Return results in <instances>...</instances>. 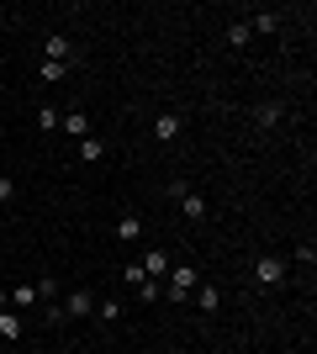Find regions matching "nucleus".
Returning a JSON list of instances; mask_svg holds the SVG:
<instances>
[{"mask_svg": "<svg viewBox=\"0 0 317 354\" xmlns=\"http://www.w3.org/2000/svg\"><path fill=\"white\" fill-rule=\"evenodd\" d=\"M169 201H175V207H180L191 222H206V196H201V191H191L185 180H175V185H169Z\"/></svg>", "mask_w": 317, "mask_h": 354, "instance_id": "f257e3e1", "label": "nucleus"}, {"mask_svg": "<svg viewBox=\"0 0 317 354\" xmlns=\"http://www.w3.org/2000/svg\"><path fill=\"white\" fill-rule=\"evenodd\" d=\"M201 286V270H191V265H169V296H175V301H191V291H196Z\"/></svg>", "mask_w": 317, "mask_h": 354, "instance_id": "f03ea898", "label": "nucleus"}, {"mask_svg": "<svg viewBox=\"0 0 317 354\" xmlns=\"http://www.w3.org/2000/svg\"><path fill=\"white\" fill-rule=\"evenodd\" d=\"M280 281H286V259H275V254L254 259V286H259V291H275Z\"/></svg>", "mask_w": 317, "mask_h": 354, "instance_id": "7ed1b4c3", "label": "nucleus"}, {"mask_svg": "<svg viewBox=\"0 0 317 354\" xmlns=\"http://www.w3.org/2000/svg\"><path fill=\"white\" fill-rule=\"evenodd\" d=\"M59 307H64V317H90V312H95V296L85 291V286H79V291H69V296H64Z\"/></svg>", "mask_w": 317, "mask_h": 354, "instance_id": "20e7f679", "label": "nucleus"}, {"mask_svg": "<svg viewBox=\"0 0 317 354\" xmlns=\"http://www.w3.org/2000/svg\"><path fill=\"white\" fill-rule=\"evenodd\" d=\"M137 270H143L148 281H159V275H169V254H164V249H143V259H137Z\"/></svg>", "mask_w": 317, "mask_h": 354, "instance_id": "39448f33", "label": "nucleus"}, {"mask_svg": "<svg viewBox=\"0 0 317 354\" xmlns=\"http://www.w3.org/2000/svg\"><path fill=\"white\" fill-rule=\"evenodd\" d=\"M180 127H185L180 111H164V117L153 122V138H159V143H175V138H180Z\"/></svg>", "mask_w": 317, "mask_h": 354, "instance_id": "423d86ee", "label": "nucleus"}, {"mask_svg": "<svg viewBox=\"0 0 317 354\" xmlns=\"http://www.w3.org/2000/svg\"><path fill=\"white\" fill-rule=\"evenodd\" d=\"M69 53H75V43H69L64 32H53V37L43 43V59H53V64H69Z\"/></svg>", "mask_w": 317, "mask_h": 354, "instance_id": "0eeeda50", "label": "nucleus"}, {"mask_svg": "<svg viewBox=\"0 0 317 354\" xmlns=\"http://www.w3.org/2000/svg\"><path fill=\"white\" fill-rule=\"evenodd\" d=\"M21 333H27V323H21V312H11V307H6V312H0V339H21Z\"/></svg>", "mask_w": 317, "mask_h": 354, "instance_id": "6e6552de", "label": "nucleus"}, {"mask_svg": "<svg viewBox=\"0 0 317 354\" xmlns=\"http://www.w3.org/2000/svg\"><path fill=\"white\" fill-rule=\"evenodd\" d=\"M191 296H196V312H217L222 307V291H217V286H196Z\"/></svg>", "mask_w": 317, "mask_h": 354, "instance_id": "1a4fd4ad", "label": "nucleus"}, {"mask_svg": "<svg viewBox=\"0 0 317 354\" xmlns=\"http://www.w3.org/2000/svg\"><path fill=\"white\" fill-rule=\"evenodd\" d=\"M280 117H286V111H280V106H275V101L254 106V122H259V127H265V133H270V127H280Z\"/></svg>", "mask_w": 317, "mask_h": 354, "instance_id": "9d476101", "label": "nucleus"}, {"mask_svg": "<svg viewBox=\"0 0 317 354\" xmlns=\"http://www.w3.org/2000/svg\"><path fill=\"white\" fill-rule=\"evenodd\" d=\"M59 127L69 138H90V122H85V111H69V117H59Z\"/></svg>", "mask_w": 317, "mask_h": 354, "instance_id": "9b49d317", "label": "nucleus"}, {"mask_svg": "<svg viewBox=\"0 0 317 354\" xmlns=\"http://www.w3.org/2000/svg\"><path fill=\"white\" fill-rule=\"evenodd\" d=\"M249 32H265V37H270V32H280V16L275 11H254L249 16Z\"/></svg>", "mask_w": 317, "mask_h": 354, "instance_id": "f8f14e48", "label": "nucleus"}, {"mask_svg": "<svg viewBox=\"0 0 317 354\" xmlns=\"http://www.w3.org/2000/svg\"><path fill=\"white\" fill-rule=\"evenodd\" d=\"M79 159H85V164H101V159H106V143H101L95 133H90V138H79Z\"/></svg>", "mask_w": 317, "mask_h": 354, "instance_id": "ddd939ff", "label": "nucleus"}, {"mask_svg": "<svg viewBox=\"0 0 317 354\" xmlns=\"http://www.w3.org/2000/svg\"><path fill=\"white\" fill-rule=\"evenodd\" d=\"M11 307H21V312L37 307V286H16V291H11Z\"/></svg>", "mask_w": 317, "mask_h": 354, "instance_id": "4468645a", "label": "nucleus"}, {"mask_svg": "<svg viewBox=\"0 0 317 354\" xmlns=\"http://www.w3.org/2000/svg\"><path fill=\"white\" fill-rule=\"evenodd\" d=\"M249 37H254L249 21H233V27H227V43H233V48H249Z\"/></svg>", "mask_w": 317, "mask_h": 354, "instance_id": "2eb2a0df", "label": "nucleus"}, {"mask_svg": "<svg viewBox=\"0 0 317 354\" xmlns=\"http://www.w3.org/2000/svg\"><path fill=\"white\" fill-rule=\"evenodd\" d=\"M137 227H143V222H137L133 212H127V217L117 222V238H122V243H133V238H137Z\"/></svg>", "mask_w": 317, "mask_h": 354, "instance_id": "dca6fc26", "label": "nucleus"}, {"mask_svg": "<svg viewBox=\"0 0 317 354\" xmlns=\"http://www.w3.org/2000/svg\"><path fill=\"white\" fill-rule=\"evenodd\" d=\"M37 286V301H59V281L53 275H43V281H32Z\"/></svg>", "mask_w": 317, "mask_h": 354, "instance_id": "f3484780", "label": "nucleus"}, {"mask_svg": "<svg viewBox=\"0 0 317 354\" xmlns=\"http://www.w3.org/2000/svg\"><path fill=\"white\" fill-rule=\"evenodd\" d=\"M143 281H148V275H143V270H137V265H122V286H133V291H137V286H143Z\"/></svg>", "mask_w": 317, "mask_h": 354, "instance_id": "a211bd4d", "label": "nucleus"}, {"mask_svg": "<svg viewBox=\"0 0 317 354\" xmlns=\"http://www.w3.org/2000/svg\"><path fill=\"white\" fill-rule=\"evenodd\" d=\"M43 323H53V328H59V323H69V317H64V307H59V301H43Z\"/></svg>", "mask_w": 317, "mask_h": 354, "instance_id": "6ab92c4d", "label": "nucleus"}, {"mask_svg": "<svg viewBox=\"0 0 317 354\" xmlns=\"http://www.w3.org/2000/svg\"><path fill=\"white\" fill-rule=\"evenodd\" d=\"M101 323H122V301H101V312H95Z\"/></svg>", "mask_w": 317, "mask_h": 354, "instance_id": "aec40b11", "label": "nucleus"}, {"mask_svg": "<svg viewBox=\"0 0 317 354\" xmlns=\"http://www.w3.org/2000/svg\"><path fill=\"white\" fill-rule=\"evenodd\" d=\"M37 74H43V80H64V74H69V64H53V59H43V69H37Z\"/></svg>", "mask_w": 317, "mask_h": 354, "instance_id": "412c9836", "label": "nucleus"}, {"mask_svg": "<svg viewBox=\"0 0 317 354\" xmlns=\"http://www.w3.org/2000/svg\"><path fill=\"white\" fill-rule=\"evenodd\" d=\"M37 127H43V133H53V127H59V111H53V106H43V111H37Z\"/></svg>", "mask_w": 317, "mask_h": 354, "instance_id": "4be33fe9", "label": "nucleus"}, {"mask_svg": "<svg viewBox=\"0 0 317 354\" xmlns=\"http://www.w3.org/2000/svg\"><path fill=\"white\" fill-rule=\"evenodd\" d=\"M296 265H307V270L317 265V249H312V243H296Z\"/></svg>", "mask_w": 317, "mask_h": 354, "instance_id": "5701e85b", "label": "nucleus"}, {"mask_svg": "<svg viewBox=\"0 0 317 354\" xmlns=\"http://www.w3.org/2000/svg\"><path fill=\"white\" fill-rule=\"evenodd\" d=\"M16 201V185H11V175H0V207H11Z\"/></svg>", "mask_w": 317, "mask_h": 354, "instance_id": "b1692460", "label": "nucleus"}, {"mask_svg": "<svg viewBox=\"0 0 317 354\" xmlns=\"http://www.w3.org/2000/svg\"><path fill=\"white\" fill-rule=\"evenodd\" d=\"M6 307H11V296H6V291H0V312H6Z\"/></svg>", "mask_w": 317, "mask_h": 354, "instance_id": "393cba45", "label": "nucleus"}]
</instances>
